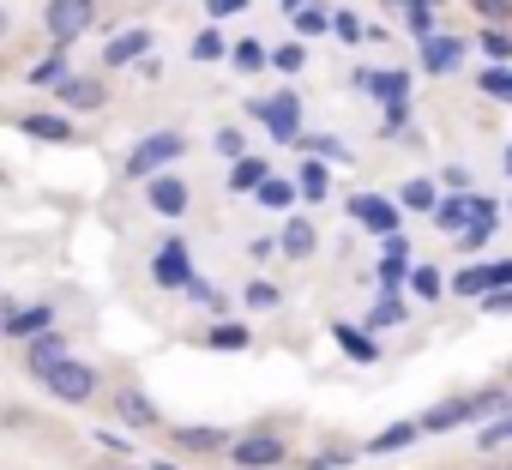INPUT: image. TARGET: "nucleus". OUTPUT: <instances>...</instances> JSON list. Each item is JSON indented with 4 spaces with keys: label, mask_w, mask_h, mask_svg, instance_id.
Here are the masks:
<instances>
[{
    "label": "nucleus",
    "mask_w": 512,
    "mask_h": 470,
    "mask_svg": "<svg viewBox=\"0 0 512 470\" xmlns=\"http://www.w3.org/2000/svg\"><path fill=\"white\" fill-rule=\"evenodd\" d=\"M374 278H380V290H398V284H410V254H404V248H386V260L374 266Z\"/></svg>",
    "instance_id": "28"
},
{
    "label": "nucleus",
    "mask_w": 512,
    "mask_h": 470,
    "mask_svg": "<svg viewBox=\"0 0 512 470\" xmlns=\"http://www.w3.org/2000/svg\"><path fill=\"white\" fill-rule=\"evenodd\" d=\"M7 31H13V13H7V7H0V43H7Z\"/></svg>",
    "instance_id": "53"
},
{
    "label": "nucleus",
    "mask_w": 512,
    "mask_h": 470,
    "mask_svg": "<svg viewBox=\"0 0 512 470\" xmlns=\"http://www.w3.org/2000/svg\"><path fill=\"white\" fill-rule=\"evenodd\" d=\"M97 470H133V464H97Z\"/></svg>",
    "instance_id": "56"
},
{
    "label": "nucleus",
    "mask_w": 512,
    "mask_h": 470,
    "mask_svg": "<svg viewBox=\"0 0 512 470\" xmlns=\"http://www.w3.org/2000/svg\"><path fill=\"white\" fill-rule=\"evenodd\" d=\"M488 290H512V260H488Z\"/></svg>",
    "instance_id": "46"
},
{
    "label": "nucleus",
    "mask_w": 512,
    "mask_h": 470,
    "mask_svg": "<svg viewBox=\"0 0 512 470\" xmlns=\"http://www.w3.org/2000/svg\"><path fill=\"white\" fill-rule=\"evenodd\" d=\"M506 181H512V145H506Z\"/></svg>",
    "instance_id": "55"
},
{
    "label": "nucleus",
    "mask_w": 512,
    "mask_h": 470,
    "mask_svg": "<svg viewBox=\"0 0 512 470\" xmlns=\"http://www.w3.org/2000/svg\"><path fill=\"white\" fill-rule=\"evenodd\" d=\"M229 61H235V67H241V73H260V67H266V61H272V55H266V49H260V43H235V49H229Z\"/></svg>",
    "instance_id": "38"
},
{
    "label": "nucleus",
    "mask_w": 512,
    "mask_h": 470,
    "mask_svg": "<svg viewBox=\"0 0 512 470\" xmlns=\"http://www.w3.org/2000/svg\"><path fill=\"white\" fill-rule=\"evenodd\" d=\"M253 115H260V121L272 127V139L296 145V133H302V103H296L290 91H272V97H260V103H253Z\"/></svg>",
    "instance_id": "9"
},
{
    "label": "nucleus",
    "mask_w": 512,
    "mask_h": 470,
    "mask_svg": "<svg viewBox=\"0 0 512 470\" xmlns=\"http://www.w3.org/2000/svg\"><path fill=\"white\" fill-rule=\"evenodd\" d=\"M332 37H338V43H362V37H368V25H362L356 13H332Z\"/></svg>",
    "instance_id": "39"
},
{
    "label": "nucleus",
    "mask_w": 512,
    "mask_h": 470,
    "mask_svg": "<svg viewBox=\"0 0 512 470\" xmlns=\"http://www.w3.org/2000/svg\"><path fill=\"white\" fill-rule=\"evenodd\" d=\"M344 464H350V452H314L302 470H344Z\"/></svg>",
    "instance_id": "44"
},
{
    "label": "nucleus",
    "mask_w": 512,
    "mask_h": 470,
    "mask_svg": "<svg viewBox=\"0 0 512 470\" xmlns=\"http://www.w3.org/2000/svg\"><path fill=\"white\" fill-rule=\"evenodd\" d=\"M61 356H73V350H67V338L49 326V332H37V338L25 344V374H31V380H43V374H49Z\"/></svg>",
    "instance_id": "15"
},
{
    "label": "nucleus",
    "mask_w": 512,
    "mask_h": 470,
    "mask_svg": "<svg viewBox=\"0 0 512 470\" xmlns=\"http://www.w3.org/2000/svg\"><path fill=\"white\" fill-rule=\"evenodd\" d=\"M115 416H121V428H139V434H151V428H163V410L151 404V392L145 386H115Z\"/></svg>",
    "instance_id": "10"
},
{
    "label": "nucleus",
    "mask_w": 512,
    "mask_h": 470,
    "mask_svg": "<svg viewBox=\"0 0 512 470\" xmlns=\"http://www.w3.org/2000/svg\"><path fill=\"white\" fill-rule=\"evenodd\" d=\"M278 302H284V290H278L272 278H247V290H241V308H247V314H272Z\"/></svg>",
    "instance_id": "26"
},
{
    "label": "nucleus",
    "mask_w": 512,
    "mask_h": 470,
    "mask_svg": "<svg viewBox=\"0 0 512 470\" xmlns=\"http://www.w3.org/2000/svg\"><path fill=\"white\" fill-rule=\"evenodd\" d=\"M482 49H488L494 61H512V31H482Z\"/></svg>",
    "instance_id": "42"
},
{
    "label": "nucleus",
    "mask_w": 512,
    "mask_h": 470,
    "mask_svg": "<svg viewBox=\"0 0 512 470\" xmlns=\"http://www.w3.org/2000/svg\"><path fill=\"white\" fill-rule=\"evenodd\" d=\"M266 175H272V163L247 151V157H235V163H229V193H260V181H266Z\"/></svg>",
    "instance_id": "21"
},
{
    "label": "nucleus",
    "mask_w": 512,
    "mask_h": 470,
    "mask_svg": "<svg viewBox=\"0 0 512 470\" xmlns=\"http://www.w3.org/2000/svg\"><path fill=\"white\" fill-rule=\"evenodd\" d=\"M404 320H410V302H404L398 290H386V296L368 308V320H362V326H368V332H386V326H404Z\"/></svg>",
    "instance_id": "23"
},
{
    "label": "nucleus",
    "mask_w": 512,
    "mask_h": 470,
    "mask_svg": "<svg viewBox=\"0 0 512 470\" xmlns=\"http://www.w3.org/2000/svg\"><path fill=\"white\" fill-rule=\"evenodd\" d=\"M145 470H181L175 458H145Z\"/></svg>",
    "instance_id": "52"
},
{
    "label": "nucleus",
    "mask_w": 512,
    "mask_h": 470,
    "mask_svg": "<svg viewBox=\"0 0 512 470\" xmlns=\"http://www.w3.org/2000/svg\"><path fill=\"white\" fill-rule=\"evenodd\" d=\"M253 199H260V205H266V211H290V205H296V199H302V193H296V181H284V175H278V169H272V175H266V181H260V193H253Z\"/></svg>",
    "instance_id": "25"
},
{
    "label": "nucleus",
    "mask_w": 512,
    "mask_h": 470,
    "mask_svg": "<svg viewBox=\"0 0 512 470\" xmlns=\"http://www.w3.org/2000/svg\"><path fill=\"white\" fill-rule=\"evenodd\" d=\"M205 344H211V350H247V344H253V332H247V326H235V320H223V326H211V332H205Z\"/></svg>",
    "instance_id": "32"
},
{
    "label": "nucleus",
    "mask_w": 512,
    "mask_h": 470,
    "mask_svg": "<svg viewBox=\"0 0 512 470\" xmlns=\"http://www.w3.org/2000/svg\"><path fill=\"white\" fill-rule=\"evenodd\" d=\"M229 464H235V470H272V464H284V434H272V428L241 434V440L229 446Z\"/></svg>",
    "instance_id": "5"
},
{
    "label": "nucleus",
    "mask_w": 512,
    "mask_h": 470,
    "mask_svg": "<svg viewBox=\"0 0 512 470\" xmlns=\"http://www.w3.org/2000/svg\"><path fill=\"white\" fill-rule=\"evenodd\" d=\"M506 440H512V410H500V416L476 434V446H482V452H494V446H506Z\"/></svg>",
    "instance_id": "36"
},
{
    "label": "nucleus",
    "mask_w": 512,
    "mask_h": 470,
    "mask_svg": "<svg viewBox=\"0 0 512 470\" xmlns=\"http://www.w3.org/2000/svg\"><path fill=\"white\" fill-rule=\"evenodd\" d=\"M506 386H512V356H506Z\"/></svg>",
    "instance_id": "57"
},
{
    "label": "nucleus",
    "mask_w": 512,
    "mask_h": 470,
    "mask_svg": "<svg viewBox=\"0 0 512 470\" xmlns=\"http://www.w3.org/2000/svg\"><path fill=\"white\" fill-rule=\"evenodd\" d=\"M482 19H512V0H470Z\"/></svg>",
    "instance_id": "48"
},
{
    "label": "nucleus",
    "mask_w": 512,
    "mask_h": 470,
    "mask_svg": "<svg viewBox=\"0 0 512 470\" xmlns=\"http://www.w3.org/2000/svg\"><path fill=\"white\" fill-rule=\"evenodd\" d=\"M350 217H356L362 229H374V235H398V217H404V211H398L392 199H380V193H356V199H350Z\"/></svg>",
    "instance_id": "13"
},
{
    "label": "nucleus",
    "mask_w": 512,
    "mask_h": 470,
    "mask_svg": "<svg viewBox=\"0 0 512 470\" xmlns=\"http://www.w3.org/2000/svg\"><path fill=\"white\" fill-rule=\"evenodd\" d=\"M398 205H410V211H434V205H440V193H434V181H404Z\"/></svg>",
    "instance_id": "34"
},
{
    "label": "nucleus",
    "mask_w": 512,
    "mask_h": 470,
    "mask_svg": "<svg viewBox=\"0 0 512 470\" xmlns=\"http://www.w3.org/2000/svg\"><path fill=\"white\" fill-rule=\"evenodd\" d=\"M181 157H187V133H181V127H157V133H145V139L121 157V181H139V187H145L157 169H175Z\"/></svg>",
    "instance_id": "1"
},
{
    "label": "nucleus",
    "mask_w": 512,
    "mask_h": 470,
    "mask_svg": "<svg viewBox=\"0 0 512 470\" xmlns=\"http://www.w3.org/2000/svg\"><path fill=\"white\" fill-rule=\"evenodd\" d=\"M278 242H284V254H290V260H314L320 229H314L308 217H284V235H278Z\"/></svg>",
    "instance_id": "20"
},
{
    "label": "nucleus",
    "mask_w": 512,
    "mask_h": 470,
    "mask_svg": "<svg viewBox=\"0 0 512 470\" xmlns=\"http://www.w3.org/2000/svg\"><path fill=\"white\" fill-rule=\"evenodd\" d=\"M91 25H97V0H49L43 7V31L55 43H79Z\"/></svg>",
    "instance_id": "3"
},
{
    "label": "nucleus",
    "mask_w": 512,
    "mask_h": 470,
    "mask_svg": "<svg viewBox=\"0 0 512 470\" xmlns=\"http://www.w3.org/2000/svg\"><path fill=\"white\" fill-rule=\"evenodd\" d=\"M476 91H482V97H500V103H512V61H494V67H482V73H476Z\"/></svg>",
    "instance_id": "27"
},
{
    "label": "nucleus",
    "mask_w": 512,
    "mask_h": 470,
    "mask_svg": "<svg viewBox=\"0 0 512 470\" xmlns=\"http://www.w3.org/2000/svg\"><path fill=\"white\" fill-rule=\"evenodd\" d=\"M272 67H278V73H302V67H308L302 43H278V49H272Z\"/></svg>",
    "instance_id": "40"
},
{
    "label": "nucleus",
    "mask_w": 512,
    "mask_h": 470,
    "mask_svg": "<svg viewBox=\"0 0 512 470\" xmlns=\"http://www.w3.org/2000/svg\"><path fill=\"white\" fill-rule=\"evenodd\" d=\"M241 7H247V0H205V13H211V25H217V19H235Z\"/></svg>",
    "instance_id": "47"
},
{
    "label": "nucleus",
    "mask_w": 512,
    "mask_h": 470,
    "mask_svg": "<svg viewBox=\"0 0 512 470\" xmlns=\"http://www.w3.org/2000/svg\"><path fill=\"white\" fill-rule=\"evenodd\" d=\"M55 103H61L67 115H97V109L109 103V85L91 79V73H67V79L55 85Z\"/></svg>",
    "instance_id": "8"
},
{
    "label": "nucleus",
    "mask_w": 512,
    "mask_h": 470,
    "mask_svg": "<svg viewBox=\"0 0 512 470\" xmlns=\"http://www.w3.org/2000/svg\"><path fill=\"white\" fill-rule=\"evenodd\" d=\"M187 296H193L199 308H211V314H223V308H229V302H223V290H211L205 278H193V284H187Z\"/></svg>",
    "instance_id": "41"
},
{
    "label": "nucleus",
    "mask_w": 512,
    "mask_h": 470,
    "mask_svg": "<svg viewBox=\"0 0 512 470\" xmlns=\"http://www.w3.org/2000/svg\"><path fill=\"white\" fill-rule=\"evenodd\" d=\"M302 7H308V0H284V13H302Z\"/></svg>",
    "instance_id": "54"
},
{
    "label": "nucleus",
    "mask_w": 512,
    "mask_h": 470,
    "mask_svg": "<svg viewBox=\"0 0 512 470\" xmlns=\"http://www.w3.org/2000/svg\"><path fill=\"white\" fill-rule=\"evenodd\" d=\"M151 43H157V37H151V25H127L121 37H109V43H103V67H109V73L139 67V61L151 55Z\"/></svg>",
    "instance_id": "11"
},
{
    "label": "nucleus",
    "mask_w": 512,
    "mask_h": 470,
    "mask_svg": "<svg viewBox=\"0 0 512 470\" xmlns=\"http://www.w3.org/2000/svg\"><path fill=\"white\" fill-rule=\"evenodd\" d=\"M67 73H73V67H67L61 55H49V61H37V67L25 73V85H37V91H55V85L67 79Z\"/></svg>",
    "instance_id": "31"
},
{
    "label": "nucleus",
    "mask_w": 512,
    "mask_h": 470,
    "mask_svg": "<svg viewBox=\"0 0 512 470\" xmlns=\"http://www.w3.org/2000/svg\"><path fill=\"white\" fill-rule=\"evenodd\" d=\"M97 440H103V446H109V452H121V458H127V452H133V440H127V428H103V434H97Z\"/></svg>",
    "instance_id": "50"
},
{
    "label": "nucleus",
    "mask_w": 512,
    "mask_h": 470,
    "mask_svg": "<svg viewBox=\"0 0 512 470\" xmlns=\"http://www.w3.org/2000/svg\"><path fill=\"white\" fill-rule=\"evenodd\" d=\"M290 25H296V37H326V31H332V13H326V7H314V0H308L302 13H290Z\"/></svg>",
    "instance_id": "30"
},
{
    "label": "nucleus",
    "mask_w": 512,
    "mask_h": 470,
    "mask_svg": "<svg viewBox=\"0 0 512 470\" xmlns=\"http://www.w3.org/2000/svg\"><path fill=\"white\" fill-rule=\"evenodd\" d=\"M211 145H217V157H229V163H235V157H247L241 127H217V133H211Z\"/></svg>",
    "instance_id": "37"
},
{
    "label": "nucleus",
    "mask_w": 512,
    "mask_h": 470,
    "mask_svg": "<svg viewBox=\"0 0 512 470\" xmlns=\"http://www.w3.org/2000/svg\"><path fill=\"white\" fill-rule=\"evenodd\" d=\"M169 446H181V452H229L235 434L229 428H169Z\"/></svg>",
    "instance_id": "19"
},
{
    "label": "nucleus",
    "mask_w": 512,
    "mask_h": 470,
    "mask_svg": "<svg viewBox=\"0 0 512 470\" xmlns=\"http://www.w3.org/2000/svg\"><path fill=\"white\" fill-rule=\"evenodd\" d=\"M199 272H193V254H187V242H181V235H169V242L151 254V284L157 290H181L187 296V284H193Z\"/></svg>",
    "instance_id": "4"
},
{
    "label": "nucleus",
    "mask_w": 512,
    "mask_h": 470,
    "mask_svg": "<svg viewBox=\"0 0 512 470\" xmlns=\"http://www.w3.org/2000/svg\"><path fill=\"white\" fill-rule=\"evenodd\" d=\"M452 284L440 278V266H410V296H422V302H440Z\"/></svg>",
    "instance_id": "29"
},
{
    "label": "nucleus",
    "mask_w": 512,
    "mask_h": 470,
    "mask_svg": "<svg viewBox=\"0 0 512 470\" xmlns=\"http://www.w3.org/2000/svg\"><path fill=\"white\" fill-rule=\"evenodd\" d=\"M506 470H512V458H506Z\"/></svg>",
    "instance_id": "58"
},
{
    "label": "nucleus",
    "mask_w": 512,
    "mask_h": 470,
    "mask_svg": "<svg viewBox=\"0 0 512 470\" xmlns=\"http://www.w3.org/2000/svg\"><path fill=\"white\" fill-rule=\"evenodd\" d=\"M296 193H302L308 205H320V199L332 193V169H326V157H308V163L296 169Z\"/></svg>",
    "instance_id": "22"
},
{
    "label": "nucleus",
    "mask_w": 512,
    "mask_h": 470,
    "mask_svg": "<svg viewBox=\"0 0 512 470\" xmlns=\"http://www.w3.org/2000/svg\"><path fill=\"white\" fill-rule=\"evenodd\" d=\"M332 344H338L350 362H362V368H374V362H380V344H374V332H368V326L356 332L350 320H332Z\"/></svg>",
    "instance_id": "16"
},
{
    "label": "nucleus",
    "mask_w": 512,
    "mask_h": 470,
    "mask_svg": "<svg viewBox=\"0 0 512 470\" xmlns=\"http://www.w3.org/2000/svg\"><path fill=\"white\" fill-rule=\"evenodd\" d=\"M19 308H25V302H13V296H0V332H7V320H13Z\"/></svg>",
    "instance_id": "51"
},
{
    "label": "nucleus",
    "mask_w": 512,
    "mask_h": 470,
    "mask_svg": "<svg viewBox=\"0 0 512 470\" xmlns=\"http://www.w3.org/2000/svg\"><path fill=\"white\" fill-rule=\"evenodd\" d=\"M452 290H458V296H488V260H482V266L452 272Z\"/></svg>",
    "instance_id": "35"
},
{
    "label": "nucleus",
    "mask_w": 512,
    "mask_h": 470,
    "mask_svg": "<svg viewBox=\"0 0 512 470\" xmlns=\"http://www.w3.org/2000/svg\"><path fill=\"white\" fill-rule=\"evenodd\" d=\"M55 326V302H25L13 320H7V332H0V338H19V344H31L37 332H49Z\"/></svg>",
    "instance_id": "17"
},
{
    "label": "nucleus",
    "mask_w": 512,
    "mask_h": 470,
    "mask_svg": "<svg viewBox=\"0 0 512 470\" xmlns=\"http://www.w3.org/2000/svg\"><path fill=\"white\" fill-rule=\"evenodd\" d=\"M350 85L362 97H380V103H410V73L404 67H356Z\"/></svg>",
    "instance_id": "7"
},
{
    "label": "nucleus",
    "mask_w": 512,
    "mask_h": 470,
    "mask_svg": "<svg viewBox=\"0 0 512 470\" xmlns=\"http://www.w3.org/2000/svg\"><path fill=\"white\" fill-rule=\"evenodd\" d=\"M428 217H434V229H446V235H464V229L482 217V193H458V199H440Z\"/></svg>",
    "instance_id": "14"
},
{
    "label": "nucleus",
    "mask_w": 512,
    "mask_h": 470,
    "mask_svg": "<svg viewBox=\"0 0 512 470\" xmlns=\"http://www.w3.org/2000/svg\"><path fill=\"white\" fill-rule=\"evenodd\" d=\"M145 205L157 211V217H181L187 205H193V187H187V175H175V169H157L151 181H145Z\"/></svg>",
    "instance_id": "6"
},
{
    "label": "nucleus",
    "mask_w": 512,
    "mask_h": 470,
    "mask_svg": "<svg viewBox=\"0 0 512 470\" xmlns=\"http://www.w3.org/2000/svg\"><path fill=\"white\" fill-rule=\"evenodd\" d=\"M247 254H253V260H260V266H266L272 254H284V242H272V235H253V242H247Z\"/></svg>",
    "instance_id": "43"
},
{
    "label": "nucleus",
    "mask_w": 512,
    "mask_h": 470,
    "mask_svg": "<svg viewBox=\"0 0 512 470\" xmlns=\"http://www.w3.org/2000/svg\"><path fill=\"white\" fill-rule=\"evenodd\" d=\"M476 302H482V314H512V290H488Z\"/></svg>",
    "instance_id": "45"
},
{
    "label": "nucleus",
    "mask_w": 512,
    "mask_h": 470,
    "mask_svg": "<svg viewBox=\"0 0 512 470\" xmlns=\"http://www.w3.org/2000/svg\"><path fill=\"white\" fill-rule=\"evenodd\" d=\"M37 386H43L49 398H61V404H91V398H97V386H103V374H97L91 362H79V356H61Z\"/></svg>",
    "instance_id": "2"
},
{
    "label": "nucleus",
    "mask_w": 512,
    "mask_h": 470,
    "mask_svg": "<svg viewBox=\"0 0 512 470\" xmlns=\"http://www.w3.org/2000/svg\"><path fill=\"white\" fill-rule=\"evenodd\" d=\"M19 133H25V139H43V145H73V139H79L73 115H55V109H25V115H19Z\"/></svg>",
    "instance_id": "12"
},
{
    "label": "nucleus",
    "mask_w": 512,
    "mask_h": 470,
    "mask_svg": "<svg viewBox=\"0 0 512 470\" xmlns=\"http://www.w3.org/2000/svg\"><path fill=\"white\" fill-rule=\"evenodd\" d=\"M464 61V37H452V31H434L428 43H422V73H452Z\"/></svg>",
    "instance_id": "18"
},
{
    "label": "nucleus",
    "mask_w": 512,
    "mask_h": 470,
    "mask_svg": "<svg viewBox=\"0 0 512 470\" xmlns=\"http://www.w3.org/2000/svg\"><path fill=\"white\" fill-rule=\"evenodd\" d=\"M416 440H422V422H392V428H380L362 452H374V458H380V452H404V446H416Z\"/></svg>",
    "instance_id": "24"
},
{
    "label": "nucleus",
    "mask_w": 512,
    "mask_h": 470,
    "mask_svg": "<svg viewBox=\"0 0 512 470\" xmlns=\"http://www.w3.org/2000/svg\"><path fill=\"white\" fill-rule=\"evenodd\" d=\"M440 175H446V187H452V193H470V169H464V163H446Z\"/></svg>",
    "instance_id": "49"
},
{
    "label": "nucleus",
    "mask_w": 512,
    "mask_h": 470,
    "mask_svg": "<svg viewBox=\"0 0 512 470\" xmlns=\"http://www.w3.org/2000/svg\"><path fill=\"white\" fill-rule=\"evenodd\" d=\"M187 55H193V61H229V43H223V31H199V37L187 43Z\"/></svg>",
    "instance_id": "33"
}]
</instances>
